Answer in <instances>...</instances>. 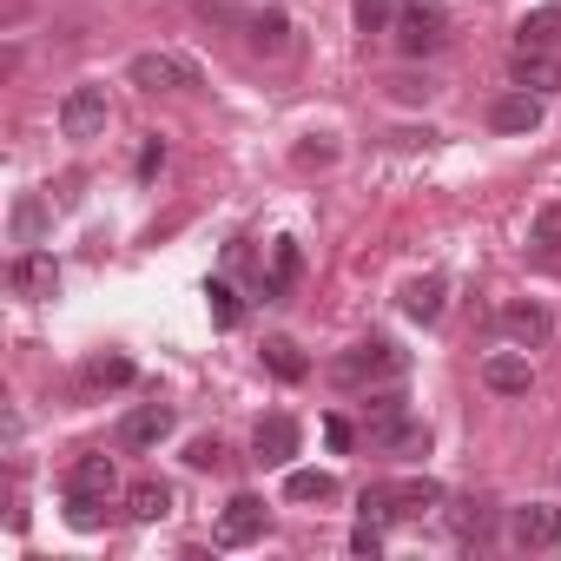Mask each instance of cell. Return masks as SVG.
I'll return each mask as SVG.
<instances>
[{"instance_id": "obj_1", "label": "cell", "mask_w": 561, "mask_h": 561, "mask_svg": "<svg viewBox=\"0 0 561 561\" xmlns=\"http://www.w3.org/2000/svg\"><path fill=\"white\" fill-rule=\"evenodd\" d=\"M205 14L225 21L231 34H244V47L264 54V60H277V54L291 47V14L277 8V0H211Z\"/></svg>"}, {"instance_id": "obj_2", "label": "cell", "mask_w": 561, "mask_h": 561, "mask_svg": "<svg viewBox=\"0 0 561 561\" xmlns=\"http://www.w3.org/2000/svg\"><path fill=\"white\" fill-rule=\"evenodd\" d=\"M443 502H449V495H443L436 476H397V482H370V489L357 495L364 522H416V515H430V508H443Z\"/></svg>"}, {"instance_id": "obj_3", "label": "cell", "mask_w": 561, "mask_h": 561, "mask_svg": "<svg viewBox=\"0 0 561 561\" xmlns=\"http://www.w3.org/2000/svg\"><path fill=\"white\" fill-rule=\"evenodd\" d=\"M113 489H119V469H113V456H106V449L80 456V462L67 469V522H73V528H100V522H106V502H113Z\"/></svg>"}, {"instance_id": "obj_4", "label": "cell", "mask_w": 561, "mask_h": 561, "mask_svg": "<svg viewBox=\"0 0 561 561\" xmlns=\"http://www.w3.org/2000/svg\"><path fill=\"white\" fill-rule=\"evenodd\" d=\"M364 436H370V449H383V456H423V449H430V423H423L403 397H377Z\"/></svg>"}, {"instance_id": "obj_5", "label": "cell", "mask_w": 561, "mask_h": 561, "mask_svg": "<svg viewBox=\"0 0 561 561\" xmlns=\"http://www.w3.org/2000/svg\"><path fill=\"white\" fill-rule=\"evenodd\" d=\"M403 370H410V357L390 344V337H364V344H351L337 364H331V377L344 383V390H370V383H403Z\"/></svg>"}, {"instance_id": "obj_6", "label": "cell", "mask_w": 561, "mask_h": 561, "mask_svg": "<svg viewBox=\"0 0 561 561\" xmlns=\"http://www.w3.org/2000/svg\"><path fill=\"white\" fill-rule=\"evenodd\" d=\"M397 47L410 54V60H423V54H436L443 41H449V14H443V0H397Z\"/></svg>"}, {"instance_id": "obj_7", "label": "cell", "mask_w": 561, "mask_h": 561, "mask_svg": "<svg viewBox=\"0 0 561 561\" xmlns=\"http://www.w3.org/2000/svg\"><path fill=\"white\" fill-rule=\"evenodd\" d=\"M126 80H133L139 93H192V87H205L198 60H185V54H172V47H159V54H133Z\"/></svg>"}, {"instance_id": "obj_8", "label": "cell", "mask_w": 561, "mask_h": 561, "mask_svg": "<svg viewBox=\"0 0 561 561\" xmlns=\"http://www.w3.org/2000/svg\"><path fill=\"white\" fill-rule=\"evenodd\" d=\"M8 285H14V298H27V305H47V298L60 291V264H54V251H41V244H21V251H14V264H8Z\"/></svg>"}, {"instance_id": "obj_9", "label": "cell", "mask_w": 561, "mask_h": 561, "mask_svg": "<svg viewBox=\"0 0 561 561\" xmlns=\"http://www.w3.org/2000/svg\"><path fill=\"white\" fill-rule=\"evenodd\" d=\"M172 430H179V410H172V403H133V410L119 416V449H126V456H146V449H159Z\"/></svg>"}, {"instance_id": "obj_10", "label": "cell", "mask_w": 561, "mask_h": 561, "mask_svg": "<svg viewBox=\"0 0 561 561\" xmlns=\"http://www.w3.org/2000/svg\"><path fill=\"white\" fill-rule=\"evenodd\" d=\"M60 133H67V139H100V133H106V87H100V80H80V87L60 100Z\"/></svg>"}, {"instance_id": "obj_11", "label": "cell", "mask_w": 561, "mask_h": 561, "mask_svg": "<svg viewBox=\"0 0 561 561\" xmlns=\"http://www.w3.org/2000/svg\"><path fill=\"white\" fill-rule=\"evenodd\" d=\"M251 456L264 462V469H291V456H298V423L277 410V416H257V430H251Z\"/></svg>"}, {"instance_id": "obj_12", "label": "cell", "mask_w": 561, "mask_h": 561, "mask_svg": "<svg viewBox=\"0 0 561 561\" xmlns=\"http://www.w3.org/2000/svg\"><path fill=\"white\" fill-rule=\"evenodd\" d=\"M508 541H515V548H554V541H561V508H554V502L508 508Z\"/></svg>"}, {"instance_id": "obj_13", "label": "cell", "mask_w": 561, "mask_h": 561, "mask_svg": "<svg viewBox=\"0 0 561 561\" xmlns=\"http://www.w3.org/2000/svg\"><path fill=\"white\" fill-rule=\"evenodd\" d=\"M495 331H502L508 344H522V351H541V344L554 337V318H548L541 305H502V311H495Z\"/></svg>"}, {"instance_id": "obj_14", "label": "cell", "mask_w": 561, "mask_h": 561, "mask_svg": "<svg viewBox=\"0 0 561 561\" xmlns=\"http://www.w3.org/2000/svg\"><path fill=\"white\" fill-rule=\"evenodd\" d=\"M264 502L257 495H231L225 502V515H218V548H244V541H257L264 535Z\"/></svg>"}, {"instance_id": "obj_15", "label": "cell", "mask_w": 561, "mask_h": 561, "mask_svg": "<svg viewBox=\"0 0 561 561\" xmlns=\"http://www.w3.org/2000/svg\"><path fill=\"white\" fill-rule=\"evenodd\" d=\"M443 305H449V277L443 271H423V277H410V285H403V318L410 324H436Z\"/></svg>"}, {"instance_id": "obj_16", "label": "cell", "mask_w": 561, "mask_h": 561, "mask_svg": "<svg viewBox=\"0 0 561 561\" xmlns=\"http://www.w3.org/2000/svg\"><path fill=\"white\" fill-rule=\"evenodd\" d=\"M508 80L522 87V93H561V60L554 54H535V47H515V60H508Z\"/></svg>"}, {"instance_id": "obj_17", "label": "cell", "mask_w": 561, "mask_h": 561, "mask_svg": "<svg viewBox=\"0 0 561 561\" xmlns=\"http://www.w3.org/2000/svg\"><path fill=\"white\" fill-rule=\"evenodd\" d=\"M298 277H305V251L291 238H277L271 244V271H264V305H285L298 291Z\"/></svg>"}, {"instance_id": "obj_18", "label": "cell", "mask_w": 561, "mask_h": 561, "mask_svg": "<svg viewBox=\"0 0 561 561\" xmlns=\"http://www.w3.org/2000/svg\"><path fill=\"white\" fill-rule=\"evenodd\" d=\"M489 126L495 133H535L541 126V93H522V87L515 93H495L489 100Z\"/></svg>"}, {"instance_id": "obj_19", "label": "cell", "mask_w": 561, "mask_h": 561, "mask_svg": "<svg viewBox=\"0 0 561 561\" xmlns=\"http://www.w3.org/2000/svg\"><path fill=\"white\" fill-rule=\"evenodd\" d=\"M482 383H489L495 397H528L535 370H528V357H515V351H489V357H482Z\"/></svg>"}, {"instance_id": "obj_20", "label": "cell", "mask_w": 561, "mask_h": 561, "mask_svg": "<svg viewBox=\"0 0 561 561\" xmlns=\"http://www.w3.org/2000/svg\"><path fill=\"white\" fill-rule=\"evenodd\" d=\"M515 47H535V54H554V47H561V0L528 8V14L515 21Z\"/></svg>"}, {"instance_id": "obj_21", "label": "cell", "mask_w": 561, "mask_h": 561, "mask_svg": "<svg viewBox=\"0 0 561 561\" xmlns=\"http://www.w3.org/2000/svg\"><path fill=\"white\" fill-rule=\"evenodd\" d=\"M449 528H456V541H462V548H489V541H495V508L469 495V502H456V508H449Z\"/></svg>"}, {"instance_id": "obj_22", "label": "cell", "mask_w": 561, "mask_h": 561, "mask_svg": "<svg viewBox=\"0 0 561 561\" xmlns=\"http://www.w3.org/2000/svg\"><path fill=\"white\" fill-rule=\"evenodd\" d=\"M126 515H133V522H159V515H172V489H165L159 476H139V482L126 489Z\"/></svg>"}, {"instance_id": "obj_23", "label": "cell", "mask_w": 561, "mask_h": 561, "mask_svg": "<svg viewBox=\"0 0 561 561\" xmlns=\"http://www.w3.org/2000/svg\"><path fill=\"white\" fill-rule=\"evenodd\" d=\"M285 502H337V476L331 469H291L285 476Z\"/></svg>"}, {"instance_id": "obj_24", "label": "cell", "mask_w": 561, "mask_h": 561, "mask_svg": "<svg viewBox=\"0 0 561 561\" xmlns=\"http://www.w3.org/2000/svg\"><path fill=\"white\" fill-rule=\"evenodd\" d=\"M126 383H133V357H119V351L113 357H93L80 370V390H126Z\"/></svg>"}, {"instance_id": "obj_25", "label": "cell", "mask_w": 561, "mask_h": 561, "mask_svg": "<svg viewBox=\"0 0 561 561\" xmlns=\"http://www.w3.org/2000/svg\"><path fill=\"white\" fill-rule=\"evenodd\" d=\"M528 244H535V251H561V192L535 205V218H528Z\"/></svg>"}, {"instance_id": "obj_26", "label": "cell", "mask_w": 561, "mask_h": 561, "mask_svg": "<svg viewBox=\"0 0 561 561\" xmlns=\"http://www.w3.org/2000/svg\"><path fill=\"white\" fill-rule=\"evenodd\" d=\"M264 370H271V377H285V383H298L311 364H305V351H298L291 337H271V344H264Z\"/></svg>"}, {"instance_id": "obj_27", "label": "cell", "mask_w": 561, "mask_h": 561, "mask_svg": "<svg viewBox=\"0 0 561 561\" xmlns=\"http://www.w3.org/2000/svg\"><path fill=\"white\" fill-rule=\"evenodd\" d=\"M41 231H47V198H21L14 205V244H41Z\"/></svg>"}, {"instance_id": "obj_28", "label": "cell", "mask_w": 561, "mask_h": 561, "mask_svg": "<svg viewBox=\"0 0 561 561\" xmlns=\"http://www.w3.org/2000/svg\"><path fill=\"white\" fill-rule=\"evenodd\" d=\"M205 298H211V324H218V331H238L244 305H238V291L225 285V277H218V285H205Z\"/></svg>"}, {"instance_id": "obj_29", "label": "cell", "mask_w": 561, "mask_h": 561, "mask_svg": "<svg viewBox=\"0 0 561 561\" xmlns=\"http://www.w3.org/2000/svg\"><path fill=\"white\" fill-rule=\"evenodd\" d=\"M397 27V0H357V34H390Z\"/></svg>"}, {"instance_id": "obj_30", "label": "cell", "mask_w": 561, "mask_h": 561, "mask_svg": "<svg viewBox=\"0 0 561 561\" xmlns=\"http://www.w3.org/2000/svg\"><path fill=\"white\" fill-rule=\"evenodd\" d=\"M185 462H192V469H218V462H225V443H218V436H192Z\"/></svg>"}, {"instance_id": "obj_31", "label": "cell", "mask_w": 561, "mask_h": 561, "mask_svg": "<svg viewBox=\"0 0 561 561\" xmlns=\"http://www.w3.org/2000/svg\"><path fill=\"white\" fill-rule=\"evenodd\" d=\"M351 554H370V561H377V554H383V522H357V528H351Z\"/></svg>"}, {"instance_id": "obj_32", "label": "cell", "mask_w": 561, "mask_h": 561, "mask_svg": "<svg viewBox=\"0 0 561 561\" xmlns=\"http://www.w3.org/2000/svg\"><path fill=\"white\" fill-rule=\"evenodd\" d=\"M159 165H165V139H159V133H146V139H139V179H152Z\"/></svg>"}, {"instance_id": "obj_33", "label": "cell", "mask_w": 561, "mask_h": 561, "mask_svg": "<svg viewBox=\"0 0 561 561\" xmlns=\"http://www.w3.org/2000/svg\"><path fill=\"white\" fill-rule=\"evenodd\" d=\"M324 443H331V449H351V443H357V430H351L344 416H324Z\"/></svg>"}]
</instances>
